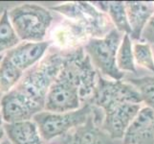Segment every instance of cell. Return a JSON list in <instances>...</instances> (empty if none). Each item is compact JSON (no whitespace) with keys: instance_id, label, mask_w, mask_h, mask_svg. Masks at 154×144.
I'll return each mask as SVG.
<instances>
[{"instance_id":"1","label":"cell","mask_w":154,"mask_h":144,"mask_svg":"<svg viewBox=\"0 0 154 144\" xmlns=\"http://www.w3.org/2000/svg\"><path fill=\"white\" fill-rule=\"evenodd\" d=\"M98 77L99 73L83 47L68 52L60 74L47 93L44 110L65 113L89 103Z\"/></svg>"},{"instance_id":"12","label":"cell","mask_w":154,"mask_h":144,"mask_svg":"<svg viewBox=\"0 0 154 144\" xmlns=\"http://www.w3.org/2000/svg\"><path fill=\"white\" fill-rule=\"evenodd\" d=\"M51 44L48 40L33 42L22 41L6 55L20 70L26 72L38 63L49 51Z\"/></svg>"},{"instance_id":"25","label":"cell","mask_w":154,"mask_h":144,"mask_svg":"<svg viewBox=\"0 0 154 144\" xmlns=\"http://www.w3.org/2000/svg\"><path fill=\"white\" fill-rule=\"evenodd\" d=\"M3 12H4V10H3V9H2L1 7H0V17H1V15H2Z\"/></svg>"},{"instance_id":"20","label":"cell","mask_w":154,"mask_h":144,"mask_svg":"<svg viewBox=\"0 0 154 144\" xmlns=\"http://www.w3.org/2000/svg\"><path fill=\"white\" fill-rule=\"evenodd\" d=\"M126 82L131 84L139 92L143 104L154 110V75L139 78H126Z\"/></svg>"},{"instance_id":"27","label":"cell","mask_w":154,"mask_h":144,"mask_svg":"<svg viewBox=\"0 0 154 144\" xmlns=\"http://www.w3.org/2000/svg\"><path fill=\"white\" fill-rule=\"evenodd\" d=\"M0 119H2L1 118V105H0Z\"/></svg>"},{"instance_id":"19","label":"cell","mask_w":154,"mask_h":144,"mask_svg":"<svg viewBox=\"0 0 154 144\" xmlns=\"http://www.w3.org/2000/svg\"><path fill=\"white\" fill-rule=\"evenodd\" d=\"M117 66L122 72L137 73V67L133 54V42L129 35H124L118 53H117Z\"/></svg>"},{"instance_id":"7","label":"cell","mask_w":154,"mask_h":144,"mask_svg":"<svg viewBox=\"0 0 154 144\" xmlns=\"http://www.w3.org/2000/svg\"><path fill=\"white\" fill-rule=\"evenodd\" d=\"M89 103L100 110L122 103L143 104L138 90L125 80L115 81L99 74L97 86Z\"/></svg>"},{"instance_id":"14","label":"cell","mask_w":154,"mask_h":144,"mask_svg":"<svg viewBox=\"0 0 154 144\" xmlns=\"http://www.w3.org/2000/svg\"><path fill=\"white\" fill-rule=\"evenodd\" d=\"M125 9L131 31L130 38L136 42L141 41L143 31L154 14V2L126 1Z\"/></svg>"},{"instance_id":"13","label":"cell","mask_w":154,"mask_h":144,"mask_svg":"<svg viewBox=\"0 0 154 144\" xmlns=\"http://www.w3.org/2000/svg\"><path fill=\"white\" fill-rule=\"evenodd\" d=\"M123 144H154V110L142 107L127 129Z\"/></svg>"},{"instance_id":"17","label":"cell","mask_w":154,"mask_h":144,"mask_svg":"<svg viewBox=\"0 0 154 144\" xmlns=\"http://www.w3.org/2000/svg\"><path fill=\"white\" fill-rule=\"evenodd\" d=\"M24 72L5 55L0 62V92L6 94L17 86Z\"/></svg>"},{"instance_id":"23","label":"cell","mask_w":154,"mask_h":144,"mask_svg":"<svg viewBox=\"0 0 154 144\" xmlns=\"http://www.w3.org/2000/svg\"><path fill=\"white\" fill-rule=\"evenodd\" d=\"M5 129H4V122L2 119H0V140H2L5 137Z\"/></svg>"},{"instance_id":"8","label":"cell","mask_w":154,"mask_h":144,"mask_svg":"<svg viewBox=\"0 0 154 144\" xmlns=\"http://www.w3.org/2000/svg\"><path fill=\"white\" fill-rule=\"evenodd\" d=\"M103 111L93 106V113L86 122L60 137V144H123L122 140L113 139L103 129Z\"/></svg>"},{"instance_id":"2","label":"cell","mask_w":154,"mask_h":144,"mask_svg":"<svg viewBox=\"0 0 154 144\" xmlns=\"http://www.w3.org/2000/svg\"><path fill=\"white\" fill-rule=\"evenodd\" d=\"M67 53L50 47L45 57L38 63L24 72L14 88L28 96L44 110L47 93L60 74Z\"/></svg>"},{"instance_id":"11","label":"cell","mask_w":154,"mask_h":144,"mask_svg":"<svg viewBox=\"0 0 154 144\" xmlns=\"http://www.w3.org/2000/svg\"><path fill=\"white\" fill-rule=\"evenodd\" d=\"M143 104L122 103L104 109L102 128L115 140L123 141L132 121L142 109Z\"/></svg>"},{"instance_id":"4","label":"cell","mask_w":154,"mask_h":144,"mask_svg":"<svg viewBox=\"0 0 154 144\" xmlns=\"http://www.w3.org/2000/svg\"><path fill=\"white\" fill-rule=\"evenodd\" d=\"M50 10L78 24L89 39L103 38L115 28L108 15L91 2H68L51 7Z\"/></svg>"},{"instance_id":"18","label":"cell","mask_w":154,"mask_h":144,"mask_svg":"<svg viewBox=\"0 0 154 144\" xmlns=\"http://www.w3.org/2000/svg\"><path fill=\"white\" fill-rule=\"evenodd\" d=\"M21 42L9 18L8 10L0 17V54L5 55Z\"/></svg>"},{"instance_id":"15","label":"cell","mask_w":154,"mask_h":144,"mask_svg":"<svg viewBox=\"0 0 154 144\" xmlns=\"http://www.w3.org/2000/svg\"><path fill=\"white\" fill-rule=\"evenodd\" d=\"M4 129L13 144H43L38 127L34 120L4 123Z\"/></svg>"},{"instance_id":"16","label":"cell","mask_w":154,"mask_h":144,"mask_svg":"<svg viewBox=\"0 0 154 144\" xmlns=\"http://www.w3.org/2000/svg\"><path fill=\"white\" fill-rule=\"evenodd\" d=\"M95 7L109 17L114 27L123 34L130 36V26L128 23L125 9V2L122 1H95L91 2Z\"/></svg>"},{"instance_id":"26","label":"cell","mask_w":154,"mask_h":144,"mask_svg":"<svg viewBox=\"0 0 154 144\" xmlns=\"http://www.w3.org/2000/svg\"><path fill=\"white\" fill-rule=\"evenodd\" d=\"M4 56H5V55H2V54H0V62H1V61L3 60Z\"/></svg>"},{"instance_id":"10","label":"cell","mask_w":154,"mask_h":144,"mask_svg":"<svg viewBox=\"0 0 154 144\" xmlns=\"http://www.w3.org/2000/svg\"><path fill=\"white\" fill-rule=\"evenodd\" d=\"M1 118L4 123H17L33 120L34 116L44 110L17 88L4 94L0 100Z\"/></svg>"},{"instance_id":"24","label":"cell","mask_w":154,"mask_h":144,"mask_svg":"<svg viewBox=\"0 0 154 144\" xmlns=\"http://www.w3.org/2000/svg\"><path fill=\"white\" fill-rule=\"evenodd\" d=\"M0 144H13V143L10 141L8 137H4L2 140H0Z\"/></svg>"},{"instance_id":"9","label":"cell","mask_w":154,"mask_h":144,"mask_svg":"<svg viewBox=\"0 0 154 144\" xmlns=\"http://www.w3.org/2000/svg\"><path fill=\"white\" fill-rule=\"evenodd\" d=\"M90 39L78 24L64 17L54 20L47 35L51 47L61 52H71L82 48Z\"/></svg>"},{"instance_id":"6","label":"cell","mask_w":154,"mask_h":144,"mask_svg":"<svg viewBox=\"0 0 154 144\" xmlns=\"http://www.w3.org/2000/svg\"><path fill=\"white\" fill-rule=\"evenodd\" d=\"M92 113L93 106L85 103L76 110L65 113L42 110L34 116L33 120L38 127L42 140L51 141L62 137L71 130L83 124Z\"/></svg>"},{"instance_id":"3","label":"cell","mask_w":154,"mask_h":144,"mask_svg":"<svg viewBox=\"0 0 154 144\" xmlns=\"http://www.w3.org/2000/svg\"><path fill=\"white\" fill-rule=\"evenodd\" d=\"M9 18L21 41L40 42L55 20L51 10L35 3H24L8 11Z\"/></svg>"},{"instance_id":"5","label":"cell","mask_w":154,"mask_h":144,"mask_svg":"<svg viewBox=\"0 0 154 144\" xmlns=\"http://www.w3.org/2000/svg\"><path fill=\"white\" fill-rule=\"evenodd\" d=\"M124 35L114 28L103 38L90 39L83 46L84 52L93 66L104 78L115 81L125 79V73L119 70L116 62L117 53Z\"/></svg>"},{"instance_id":"22","label":"cell","mask_w":154,"mask_h":144,"mask_svg":"<svg viewBox=\"0 0 154 144\" xmlns=\"http://www.w3.org/2000/svg\"><path fill=\"white\" fill-rule=\"evenodd\" d=\"M141 41L146 42V43L150 44L152 48H154V14L151 15L143 31Z\"/></svg>"},{"instance_id":"21","label":"cell","mask_w":154,"mask_h":144,"mask_svg":"<svg viewBox=\"0 0 154 144\" xmlns=\"http://www.w3.org/2000/svg\"><path fill=\"white\" fill-rule=\"evenodd\" d=\"M133 54L136 66L154 75V52L151 45L144 41H137L133 44Z\"/></svg>"}]
</instances>
